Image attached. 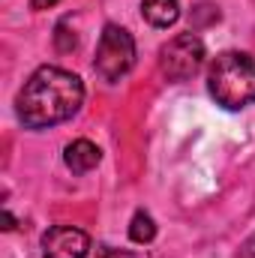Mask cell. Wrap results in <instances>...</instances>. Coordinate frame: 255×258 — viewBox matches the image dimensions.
Listing matches in <instances>:
<instances>
[{
    "instance_id": "cell-7",
    "label": "cell",
    "mask_w": 255,
    "mask_h": 258,
    "mask_svg": "<svg viewBox=\"0 0 255 258\" xmlns=\"http://www.w3.org/2000/svg\"><path fill=\"white\" fill-rule=\"evenodd\" d=\"M141 15L153 27H171L180 18V3L177 0H141Z\"/></svg>"
},
{
    "instance_id": "cell-9",
    "label": "cell",
    "mask_w": 255,
    "mask_h": 258,
    "mask_svg": "<svg viewBox=\"0 0 255 258\" xmlns=\"http://www.w3.org/2000/svg\"><path fill=\"white\" fill-rule=\"evenodd\" d=\"M240 255H243V258H255V234L249 237V240H246V243H243V249H240Z\"/></svg>"
},
{
    "instance_id": "cell-6",
    "label": "cell",
    "mask_w": 255,
    "mask_h": 258,
    "mask_svg": "<svg viewBox=\"0 0 255 258\" xmlns=\"http://www.w3.org/2000/svg\"><path fill=\"white\" fill-rule=\"evenodd\" d=\"M99 159H102L99 147H96L93 141H87V138L72 141L63 150V162L72 174H87V171H93V168L99 165Z\"/></svg>"
},
{
    "instance_id": "cell-1",
    "label": "cell",
    "mask_w": 255,
    "mask_h": 258,
    "mask_svg": "<svg viewBox=\"0 0 255 258\" xmlns=\"http://www.w3.org/2000/svg\"><path fill=\"white\" fill-rule=\"evenodd\" d=\"M84 102V84L75 72L60 66H39L15 99L18 120L27 129H48L78 114Z\"/></svg>"
},
{
    "instance_id": "cell-4",
    "label": "cell",
    "mask_w": 255,
    "mask_h": 258,
    "mask_svg": "<svg viewBox=\"0 0 255 258\" xmlns=\"http://www.w3.org/2000/svg\"><path fill=\"white\" fill-rule=\"evenodd\" d=\"M207 60L204 42L195 33H180L159 48V69L168 81H189Z\"/></svg>"
},
{
    "instance_id": "cell-3",
    "label": "cell",
    "mask_w": 255,
    "mask_h": 258,
    "mask_svg": "<svg viewBox=\"0 0 255 258\" xmlns=\"http://www.w3.org/2000/svg\"><path fill=\"white\" fill-rule=\"evenodd\" d=\"M135 66V39L126 27L120 24H105L99 45H96V57L93 69L102 81H120L129 69Z\"/></svg>"
},
{
    "instance_id": "cell-10",
    "label": "cell",
    "mask_w": 255,
    "mask_h": 258,
    "mask_svg": "<svg viewBox=\"0 0 255 258\" xmlns=\"http://www.w3.org/2000/svg\"><path fill=\"white\" fill-rule=\"evenodd\" d=\"M54 3H60V0H33L30 6H33V9H51Z\"/></svg>"
},
{
    "instance_id": "cell-2",
    "label": "cell",
    "mask_w": 255,
    "mask_h": 258,
    "mask_svg": "<svg viewBox=\"0 0 255 258\" xmlns=\"http://www.w3.org/2000/svg\"><path fill=\"white\" fill-rule=\"evenodd\" d=\"M207 90L222 108H246L255 102V57L246 51H222L207 72Z\"/></svg>"
},
{
    "instance_id": "cell-5",
    "label": "cell",
    "mask_w": 255,
    "mask_h": 258,
    "mask_svg": "<svg viewBox=\"0 0 255 258\" xmlns=\"http://www.w3.org/2000/svg\"><path fill=\"white\" fill-rule=\"evenodd\" d=\"M90 237L81 228L54 225L42 234V258H87Z\"/></svg>"
},
{
    "instance_id": "cell-8",
    "label": "cell",
    "mask_w": 255,
    "mask_h": 258,
    "mask_svg": "<svg viewBox=\"0 0 255 258\" xmlns=\"http://www.w3.org/2000/svg\"><path fill=\"white\" fill-rule=\"evenodd\" d=\"M129 237H132L135 243H150V240L156 237V222H153V216H150V213H144V210H138V213L132 216Z\"/></svg>"
}]
</instances>
